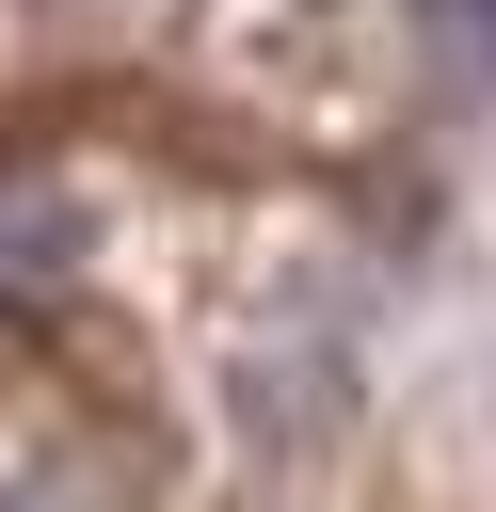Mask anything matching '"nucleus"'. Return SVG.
I'll return each mask as SVG.
<instances>
[{
	"label": "nucleus",
	"mask_w": 496,
	"mask_h": 512,
	"mask_svg": "<svg viewBox=\"0 0 496 512\" xmlns=\"http://www.w3.org/2000/svg\"><path fill=\"white\" fill-rule=\"evenodd\" d=\"M0 512H80V496H48V480H16V496H0Z\"/></svg>",
	"instance_id": "2"
},
{
	"label": "nucleus",
	"mask_w": 496,
	"mask_h": 512,
	"mask_svg": "<svg viewBox=\"0 0 496 512\" xmlns=\"http://www.w3.org/2000/svg\"><path fill=\"white\" fill-rule=\"evenodd\" d=\"M400 16H416V48H432L448 80H480V96H496V0H400Z\"/></svg>",
	"instance_id": "1"
}]
</instances>
